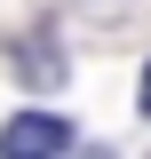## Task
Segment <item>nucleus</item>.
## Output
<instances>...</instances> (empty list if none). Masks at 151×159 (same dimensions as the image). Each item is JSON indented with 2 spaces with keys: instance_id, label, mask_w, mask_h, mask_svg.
Wrapping results in <instances>:
<instances>
[{
  "instance_id": "nucleus-3",
  "label": "nucleus",
  "mask_w": 151,
  "mask_h": 159,
  "mask_svg": "<svg viewBox=\"0 0 151 159\" xmlns=\"http://www.w3.org/2000/svg\"><path fill=\"white\" fill-rule=\"evenodd\" d=\"M135 111L151 119V64H143V88H135Z\"/></svg>"
},
{
  "instance_id": "nucleus-2",
  "label": "nucleus",
  "mask_w": 151,
  "mask_h": 159,
  "mask_svg": "<svg viewBox=\"0 0 151 159\" xmlns=\"http://www.w3.org/2000/svg\"><path fill=\"white\" fill-rule=\"evenodd\" d=\"M16 64H24V80H32V88H64V48L24 40V48H16Z\"/></svg>"
},
{
  "instance_id": "nucleus-1",
  "label": "nucleus",
  "mask_w": 151,
  "mask_h": 159,
  "mask_svg": "<svg viewBox=\"0 0 151 159\" xmlns=\"http://www.w3.org/2000/svg\"><path fill=\"white\" fill-rule=\"evenodd\" d=\"M0 151H8V159H48V151H72V119H56V111H16L8 127H0Z\"/></svg>"
}]
</instances>
